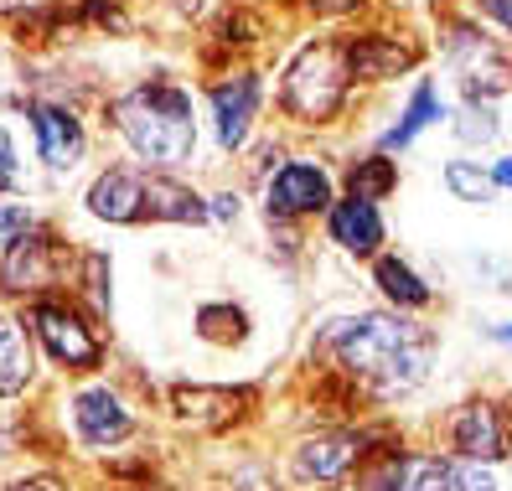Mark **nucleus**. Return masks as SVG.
<instances>
[{"mask_svg":"<svg viewBox=\"0 0 512 491\" xmlns=\"http://www.w3.org/2000/svg\"><path fill=\"white\" fill-rule=\"evenodd\" d=\"M21 223V212H0V228H16Z\"/></svg>","mask_w":512,"mask_h":491,"instance_id":"nucleus-28","label":"nucleus"},{"mask_svg":"<svg viewBox=\"0 0 512 491\" xmlns=\"http://www.w3.org/2000/svg\"><path fill=\"white\" fill-rule=\"evenodd\" d=\"M435 119H440V99H435V88H430V83H419V88H414V104L404 109L399 125L383 135V145H388V150H404L425 125H435Z\"/></svg>","mask_w":512,"mask_h":491,"instance_id":"nucleus-17","label":"nucleus"},{"mask_svg":"<svg viewBox=\"0 0 512 491\" xmlns=\"http://www.w3.org/2000/svg\"><path fill=\"white\" fill-rule=\"evenodd\" d=\"M492 181H497V187H512V156L497 161V176H492Z\"/></svg>","mask_w":512,"mask_h":491,"instance_id":"nucleus-26","label":"nucleus"},{"mask_svg":"<svg viewBox=\"0 0 512 491\" xmlns=\"http://www.w3.org/2000/svg\"><path fill=\"white\" fill-rule=\"evenodd\" d=\"M6 290H47L57 280V249L47 233H21L6 249V269H0Z\"/></svg>","mask_w":512,"mask_h":491,"instance_id":"nucleus-7","label":"nucleus"},{"mask_svg":"<svg viewBox=\"0 0 512 491\" xmlns=\"http://www.w3.org/2000/svg\"><path fill=\"white\" fill-rule=\"evenodd\" d=\"M26 378H32V347H26V336H21L16 321L0 316V398L21 393Z\"/></svg>","mask_w":512,"mask_h":491,"instance_id":"nucleus-16","label":"nucleus"},{"mask_svg":"<svg viewBox=\"0 0 512 491\" xmlns=\"http://www.w3.org/2000/svg\"><path fill=\"white\" fill-rule=\"evenodd\" d=\"M213 109H218V140L228 150H238L244 135H249V125H254V109H259V78L238 73L233 83H223L213 94Z\"/></svg>","mask_w":512,"mask_h":491,"instance_id":"nucleus-11","label":"nucleus"},{"mask_svg":"<svg viewBox=\"0 0 512 491\" xmlns=\"http://www.w3.org/2000/svg\"><path fill=\"white\" fill-rule=\"evenodd\" d=\"M481 11H487V16H497V21L507 26V32H512V0H481Z\"/></svg>","mask_w":512,"mask_h":491,"instance_id":"nucleus-24","label":"nucleus"},{"mask_svg":"<svg viewBox=\"0 0 512 491\" xmlns=\"http://www.w3.org/2000/svg\"><path fill=\"white\" fill-rule=\"evenodd\" d=\"M497 336H502V342L512 347V326H497Z\"/></svg>","mask_w":512,"mask_h":491,"instance_id":"nucleus-29","label":"nucleus"},{"mask_svg":"<svg viewBox=\"0 0 512 491\" xmlns=\"http://www.w3.org/2000/svg\"><path fill=\"white\" fill-rule=\"evenodd\" d=\"M347 47H337V42H316V47H306L290 63V73H285V104L300 114V119H326L331 109L342 104V94H347Z\"/></svg>","mask_w":512,"mask_h":491,"instance_id":"nucleus-4","label":"nucleus"},{"mask_svg":"<svg viewBox=\"0 0 512 491\" xmlns=\"http://www.w3.org/2000/svg\"><path fill=\"white\" fill-rule=\"evenodd\" d=\"M347 181H352V197H368V202H373V197H383L388 187H394L399 176H394V161L373 156V161H363V166H352Z\"/></svg>","mask_w":512,"mask_h":491,"instance_id":"nucleus-19","label":"nucleus"},{"mask_svg":"<svg viewBox=\"0 0 512 491\" xmlns=\"http://www.w3.org/2000/svg\"><path fill=\"white\" fill-rule=\"evenodd\" d=\"M363 435H326V440H311V445H300L295 455V476L300 481H331V476H342L357 466V455H363Z\"/></svg>","mask_w":512,"mask_h":491,"instance_id":"nucleus-12","label":"nucleus"},{"mask_svg":"<svg viewBox=\"0 0 512 491\" xmlns=\"http://www.w3.org/2000/svg\"><path fill=\"white\" fill-rule=\"evenodd\" d=\"M368 491H445V466L430 455H394Z\"/></svg>","mask_w":512,"mask_h":491,"instance_id":"nucleus-14","label":"nucleus"},{"mask_svg":"<svg viewBox=\"0 0 512 491\" xmlns=\"http://www.w3.org/2000/svg\"><path fill=\"white\" fill-rule=\"evenodd\" d=\"M11 187H16V145L0 130V192H11Z\"/></svg>","mask_w":512,"mask_h":491,"instance_id":"nucleus-23","label":"nucleus"},{"mask_svg":"<svg viewBox=\"0 0 512 491\" xmlns=\"http://www.w3.org/2000/svg\"><path fill=\"white\" fill-rule=\"evenodd\" d=\"M73 419H78V435H83L88 445H114V440H125V435H130V414H125V404H119L109 388H88V393H78Z\"/></svg>","mask_w":512,"mask_h":491,"instance_id":"nucleus-10","label":"nucleus"},{"mask_svg":"<svg viewBox=\"0 0 512 491\" xmlns=\"http://www.w3.org/2000/svg\"><path fill=\"white\" fill-rule=\"evenodd\" d=\"M445 491H497V486L481 471V460H461V466H445Z\"/></svg>","mask_w":512,"mask_h":491,"instance_id":"nucleus-21","label":"nucleus"},{"mask_svg":"<svg viewBox=\"0 0 512 491\" xmlns=\"http://www.w3.org/2000/svg\"><path fill=\"white\" fill-rule=\"evenodd\" d=\"M497 125H492V109H466V125H461V140H492Z\"/></svg>","mask_w":512,"mask_h":491,"instance_id":"nucleus-22","label":"nucleus"},{"mask_svg":"<svg viewBox=\"0 0 512 491\" xmlns=\"http://www.w3.org/2000/svg\"><path fill=\"white\" fill-rule=\"evenodd\" d=\"M11 491H68L63 481H52V476H37V481H16Z\"/></svg>","mask_w":512,"mask_h":491,"instance_id":"nucleus-25","label":"nucleus"},{"mask_svg":"<svg viewBox=\"0 0 512 491\" xmlns=\"http://www.w3.org/2000/svg\"><path fill=\"white\" fill-rule=\"evenodd\" d=\"M88 207L94 218H109V223H145V218H166V223H202L207 207L202 197H192L187 187H176L166 176H145V171H104L88 192Z\"/></svg>","mask_w":512,"mask_h":491,"instance_id":"nucleus-3","label":"nucleus"},{"mask_svg":"<svg viewBox=\"0 0 512 491\" xmlns=\"http://www.w3.org/2000/svg\"><path fill=\"white\" fill-rule=\"evenodd\" d=\"M331 238L342 243L347 254H373L383 243V218L368 197H352V202H337L331 207Z\"/></svg>","mask_w":512,"mask_h":491,"instance_id":"nucleus-13","label":"nucleus"},{"mask_svg":"<svg viewBox=\"0 0 512 491\" xmlns=\"http://www.w3.org/2000/svg\"><path fill=\"white\" fill-rule=\"evenodd\" d=\"M331 202V181L321 166H285L269 181V212L275 218H300V212H321Z\"/></svg>","mask_w":512,"mask_h":491,"instance_id":"nucleus-6","label":"nucleus"},{"mask_svg":"<svg viewBox=\"0 0 512 491\" xmlns=\"http://www.w3.org/2000/svg\"><path fill=\"white\" fill-rule=\"evenodd\" d=\"M378 285H383L388 300H399V305H430V285L399 259H378Z\"/></svg>","mask_w":512,"mask_h":491,"instance_id":"nucleus-18","label":"nucleus"},{"mask_svg":"<svg viewBox=\"0 0 512 491\" xmlns=\"http://www.w3.org/2000/svg\"><path fill=\"white\" fill-rule=\"evenodd\" d=\"M213 202H218V207H213L218 218H233V212H238V202H233V197H213Z\"/></svg>","mask_w":512,"mask_h":491,"instance_id":"nucleus-27","label":"nucleus"},{"mask_svg":"<svg viewBox=\"0 0 512 491\" xmlns=\"http://www.w3.org/2000/svg\"><path fill=\"white\" fill-rule=\"evenodd\" d=\"M32 326H37V336L47 342V352H52L57 362H68V367H94V362H99L94 331H88L73 311H63V305H37Z\"/></svg>","mask_w":512,"mask_h":491,"instance_id":"nucleus-5","label":"nucleus"},{"mask_svg":"<svg viewBox=\"0 0 512 491\" xmlns=\"http://www.w3.org/2000/svg\"><path fill=\"white\" fill-rule=\"evenodd\" d=\"M445 187L456 192L461 202H487V197H492V181L481 176L476 166H466V161H450V166H445Z\"/></svg>","mask_w":512,"mask_h":491,"instance_id":"nucleus-20","label":"nucleus"},{"mask_svg":"<svg viewBox=\"0 0 512 491\" xmlns=\"http://www.w3.org/2000/svg\"><path fill=\"white\" fill-rule=\"evenodd\" d=\"M456 450H466V460H497L507 455V419L497 404H466L456 414Z\"/></svg>","mask_w":512,"mask_h":491,"instance_id":"nucleus-9","label":"nucleus"},{"mask_svg":"<svg viewBox=\"0 0 512 491\" xmlns=\"http://www.w3.org/2000/svg\"><path fill=\"white\" fill-rule=\"evenodd\" d=\"M331 342H337L347 373L368 378L378 393H404L425 378L430 336L419 326L388 321V316H363V321H342L331 331Z\"/></svg>","mask_w":512,"mask_h":491,"instance_id":"nucleus-1","label":"nucleus"},{"mask_svg":"<svg viewBox=\"0 0 512 491\" xmlns=\"http://www.w3.org/2000/svg\"><path fill=\"white\" fill-rule=\"evenodd\" d=\"M32 125H37L42 161H47L52 171H73V166L83 161V125H78L68 109L37 104V109H32Z\"/></svg>","mask_w":512,"mask_h":491,"instance_id":"nucleus-8","label":"nucleus"},{"mask_svg":"<svg viewBox=\"0 0 512 491\" xmlns=\"http://www.w3.org/2000/svg\"><path fill=\"white\" fill-rule=\"evenodd\" d=\"M114 119L145 161H187L197 145L192 99L171 83H140L135 94L114 104Z\"/></svg>","mask_w":512,"mask_h":491,"instance_id":"nucleus-2","label":"nucleus"},{"mask_svg":"<svg viewBox=\"0 0 512 491\" xmlns=\"http://www.w3.org/2000/svg\"><path fill=\"white\" fill-rule=\"evenodd\" d=\"M409 63H414V52L388 42V37H363L357 47H347V73L352 78H394Z\"/></svg>","mask_w":512,"mask_h":491,"instance_id":"nucleus-15","label":"nucleus"}]
</instances>
